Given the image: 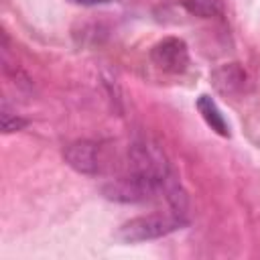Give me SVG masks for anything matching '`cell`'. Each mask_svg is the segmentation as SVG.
<instances>
[{"label":"cell","mask_w":260,"mask_h":260,"mask_svg":"<svg viewBox=\"0 0 260 260\" xmlns=\"http://www.w3.org/2000/svg\"><path fill=\"white\" fill-rule=\"evenodd\" d=\"M197 110H199L201 118L205 120V124H207L213 132H217L219 136H230V126H228L223 114L219 112L217 104H215L209 95H205V93L199 95V100H197Z\"/></svg>","instance_id":"277c9868"},{"label":"cell","mask_w":260,"mask_h":260,"mask_svg":"<svg viewBox=\"0 0 260 260\" xmlns=\"http://www.w3.org/2000/svg\"><path fill=\"white\" fill-rule=\"evenodd\" d=\"M24 126H26V120L20 118L18 114H14V112L8 108V104L4 102V104H2V130H4V132H16V130H20V128H24Z\"/></svg>","instance_id":"52a82bcc"},{"label":"cell","mask_w":260,"mask_h":260,"mask_svg":"<svg viewBox=\"0 0 260 260\" xmlns=\"http://www.w3.org/2000/svg\"><path fill=\"white\" fill-rule=\"evenodd\" d=\"M152 63L167 73H183L189 65V49L177 37H167L158 41L150 51Z\"/></svg>","instance_id":"7a4b0ae2"},{"label":"cell","mask_w":260,"mask_h":260,"mask_svg":"<svg viewBox=\"0 0 260 260\" xmlns=\"http://www.w3.org/2000/svg\"><path fill=\"white\" fill-rule=\"evenodd\" d=\"M67 165L71 169H75L77 173L83 175H98L100 173V154H98V146L89 140H79L73 142L65 148L63 152Z\"/></svg>","instance_id":"3957f363"},{"label":"cell","mask_w":260,"mask_h":260,"mask_svg":"<svg viewBox=\"0 0 260 260\" xmlns=\"http://www.w3.org/2000/svg\"><path fill=\"white\" fill-rule=\"evenodd\" d=\"M213 79H215V85L221 93H232L244 85L246 73L238 65H225L213 73Z\"/></svg>","instance_id":"5b68a950"},{"label":"cell","mask_w":260,"mask_h":260,"mask_svg":"<svg viewBox=\"0 0 260 260\" xmlns=\"http://www.w3.org/2000/svg\"><path fill=\"white\" fill-rule=\"evenodd\" d=\"M187 223L185 213L183 211H167V213H150V215H142V217H134L130 221H126L120 230H118V238L122 242H146V240H156L162 238L167 234H173L177 230H181Z\"/></svg>","instance_id":"6da1fadb"},{"label":"cell","mask_w":260,"mask_h":260,"mask_svg":"<svg viewBox=\"0 0 260 260\" xmlns=\"http://www.w3.org/2000/svg\"><path fill=\"white\" fill-rule=\"evenodd\" d=\"M191 14H197L201 18H211L215 14H221V2L219 0H179Z\"/></svg>","instance_id":"8992f818"},{"label":"cell","mask_w":260,"mask_h":260,"mask_svg":"<svg viewBox=\"0 0 260 260\" xmlns=\"http://www.w3.org/2000/svg\"><path fill=\"white\" fill-rule=\"evenodd\" d=\"M77 4H83V6H95V4H106V2H114V0H73Z\"/></svg>","instance_id":"ba28073f"}]
</instances>
